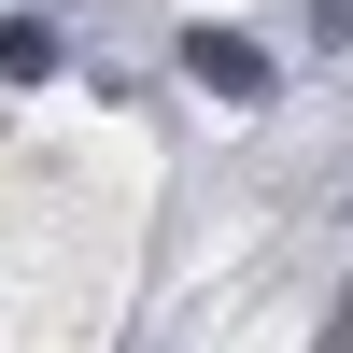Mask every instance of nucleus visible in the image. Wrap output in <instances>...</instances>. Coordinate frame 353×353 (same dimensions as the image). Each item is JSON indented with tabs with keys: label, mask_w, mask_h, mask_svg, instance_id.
Masks as SVG:
<instances>
[{
	"label": "nucleus",
	"mask_w": 353,
	"mask_h": 353,
	"mask_svg": "<svg viewBox=\"0 0 353 353\" xmlns=\"http://www.w3.org/2000/svg\"><path fill=\"white\" fill-rule=\"evenodd\" d=\"M184 71L212 85V99H241V113H254V99H283V71H269V43H241V28H184Z\"/></svg>",
	"instance_id": "f257e3e1"
},
{
	"label": "nucleus",
	"mask_w": 353,
	"mask_h": 353,
	"mask_svg": "<svg viewBox=\"0 0 353 353\" xmlns=\"http://www.w3.org/2000/svg\"><path fill=\"white\" fill-rule=\"evenodd\" d=\"M57 71V14H0V85H43Z\"/></svg>",
	"instance_id": "f03ea898"
},
{
	"label": "nucleus",
	"mask_w": 353,
	"mask_h": 353,
	"mask_svg": "<svg viewBox=\"0 0 353 353\" xmlns=\"http://www.w3.org/2000/svg\"><path fill=\"white\" fill-rule=\"evenodd\" d=\"M311 43H353V0H311Z\"/></svg>",
	"instance_id": "7ed1b4c3"
},
{
	"label": "nucleus",
	"mask_w": 353,
	"mask_h": 353,
	"mask_svg": "<svg viewBox=\"0 0 353 353\" xmlns=\"http://www.w3.org/2000/svg\"><path fill=\"white\" fill-rule=\"evenodd\" d=\"M325 353H353V283H339V325H325Z\"/></svg>",
	"instance_id": "20e7f679"
}]
</instances>
